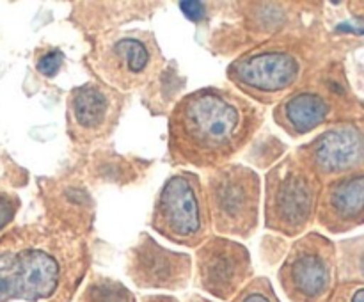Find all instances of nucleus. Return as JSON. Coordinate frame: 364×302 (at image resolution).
<instances>
[{"label":"nucleus","mask_w":364,"mask_h":302,"mask_svg":"<svg viewBox=\"0 0 364 302\" xmlns=\"http://www.w3.org/2000/svg\"><path fill=\"white\" fill-rule=\"evenodd\" d=\"M258 124V110L247 99L224 89H199L171 114V155L192 166L220 167L244 148Z\"/></svg>","instance_id":"obj_1"},{"label":"nucleus","mask_w":364,"mask_h":302,"mask_svg":"<svg viewBox=\"0 0 364 302\" xmlns=\"http://www.w3.org/2000/svg\"><path fill=\"white\" fill-rule=\"evenodd\" d=\"M151 226L166 238L187 247L208 240V201L199 176L181 171L164 183L153 208Z\"/></svg>","instance_id":"obj_2"},{"label":"nucleus","mask_w":364,"mask_h":302,"mask_svg":"<svg viewBox=\"0 0 364 302\" xmlns=\"http://www.w3.org/2000/svg\"><path fill=\"white\" fill-rule=\"evenodd\" d=\"M162 63L155 36L144 31L110 34L100 39L95 50V71L121 91L148 84L156 77Z\"/></svg>","instance_id":"obj_3"},{"label":"nucleus","mask_w":364,"mask_h":302,"mask_svg":"<svg viewBox=\"0 0 364 302\" xmlns=\"http://www.w3.org/2000/svg\"><path fill=\"white\" fill-rule=\"evenodd\" d=\"M210 222L219 233L247 237L258 222L259 178L245 166L215 167L206 194Z\"/></svg>","instance_id":"obj_4"},{"label":"nucleus","mask_w":364,"mask_h":302,"mask_svg":"<svg viewBox=\"0 0 364 302\" xmlns=\"http://www.w3.org/2000/svg\"><path fill=\"white\" fill-rule=\"evenodd\" d=\"M267 226L287 237L301 233L315 210V183L308 171L290 158L283 160L267 176Z\"/></svg>","instance_id":"obj_5"},{"label":"nucleus","mask_w":364,"mask_h":302,"mask_svg":"<svg viewBox=\"0 0 364 302\" xmlns=\"http://www.w3.org/2000/svg\"><path fill=\"white\" fill-rule=\"evenodd\" d=\"M60 283L59 259L43 247L0 252V302L48 301Z\"/></svg>","instance_id":"obj_6"},{"label":"nucleus","mask_w":364,"mask_h":302,"mask_svg":"<svg viewBox=\"0 0 364 302\" xmlns=\"http://www.w3.org/2000/svg\"><path fill=\"white\" fill-rule=\"evenodd\" d=\"M301 60L281 48L262 50L240 57L228 68V77L240 91L262 102L281 98L301 77Z\"/></svg>","instance_id":"obj_7"},{"label":"nucleus","mask_w":364,"mask_h":302,"mask_svg":"<svg viewBox=\"0 0 364 302\" xmlns=\"http://www.w3.org/2000/svg\"><path fill=\"white\" fill-rule=\"evenodd\" d=\"M117 114V96L105 85L87 82L68 98V130L75 141H92L109 134Z\"/></svg>","instance_id":"obj_8"},{"label":"nucleus","mask_w":364,"mask_h":302,"mask_svg":"<svg viewBox=\"0 0 364 302\" xmlns=\"http://www.w3.org/2000/svg\"><path fill=\"white\" fill-rule=\"evenodd\" d=\"M203 286L219 297H230L251 272L249 252L226 237L210 238L198 254Z\"/></svg>","instance_id":"obj_9"},{"label":"nucleus","mask_w":364,"mask_h":302,"mask_svg":"<svg viewBox=\"0 0 364 302\" xmlns=\"http://www.w3.org/2000/svg\"><path fill=\"white\" fill-rule=\"evenodd\" d=\"M315 245L309 238L301 240L281 266L279 277L291 298L306 302L315 301L329 286V265Z\"/></svg>","instance_id":"obj_10"},{"label":"nucleus","mask_w":364,"mask_h":302,"mask_svg":"<svg viewBox=\"0 0 364 302\" xmlns=\"http://www.w3.org/2000/svg\"><path fill=\"white\" fill-rule=\"evenodd\" d=\"M191 270L187 254L167 251L155 240L142 234V240L132 251L130 272L142 286H176L183 284Z\"/></svg>","instance_id":"obj_11"},{"label":"nucleus","mask_w":364,"mask_h":302,"mask_svg":"<svg viewBox=\"0 0 364 302\" xmlns=\"http://www.w3.org/2000/svg\"><path fill=\"white\" fill-rule=\"evenodd\" d=\"M309 160L323 174L352 169L364 158V135L354 126H340L308 146Z\"/></svg>","instance_id":"obj_12"},{"label":"nucleus","mask_w":364,"mask_h":302,"mask_svg":"<svg viewBox=\"0 0 364 302\" xmlns=\"http://www.w3.org/2000/svg\"><path fill=\"white\" fill-rule=\"evenodd\" d=\"M329 103L316 92H297L284 98L274 116L279 126L291 135H304L315 130L329 116Z\"/></svg>","instance_id":"obj_13"},{"label":"nucleus","mask_w":364,"mask_h":302,"mask_svg":"<svg viewBox=\"0 0 364 302\" xmlns=\"http://www.w3.org/2000/svg\"><path fill=\"white\" fill-rule=\"evenodd\" d=\"M329 208L338 219H355L364 210V176L340 181L329 192Z\"/></svg>","instance_id":"obj_14"},{"label":"nucleus","mask_w":364,"mask_h":302,"mask_svg":"<svg viewBox=\"0 0 364 302\" xmlns=\"http://www.w3.org/2000/svg\"><path fill=\"white\" fill-rule=\"evenodd\" d=\"M87 302H134L130 291L114 281H98L87 291Z\"/></svg>","instance_id":"obj_15"},{"label":"nucleus","mask_w":364,"mask_h":302,"mask_svg":"<svg viewBox=\"0 0 364 302\" xmlns=\"http://www.w3.org/2000/svg\"><path fill=\"white\" fill-rule=\"evenodd\" d=\"M235 302H277L272 288L265 281H255L244 291L238 293Z\"/></svg>","instance_id":"obj_16"},{"label":"nucleus","mask_w":364,"mask_h":302,"mask_svg":"<svg viewBox=\"0 0 364 302\" xmlns=\"http://www.w3.org/2000/svg\"><path fill=\"white\" fill-rule=\"evenodd\" d=\"M64 63V53L60 50H50V52L43 53L38 59V68L39 73L46 78H53L60 71V66Z\"/></svg>","instance_id":"obj_17"},{"label":"nucleus","mask_w":364,"mask_h":302,"mask_svg":"<svg viewBox=\"0 0 364 302\" xmlns=\"http://www.w3.org/2000/svg\"><path fill=\"white\" fill-rule=\"evenodd\" d=\"M180 7L185 16L191 18L192 21H201V18L205 16V6L201 2H181Z\"/></svg>","instance_id":"obj_18"},{"label":"nucleus","mask_w":364,"mask_h":302,"mask_svg":"<svg viewBox=\"0 0 364 302\" xmlns=\"http://www.w3.org/2000/svg\"><path fill=\"white\" fill-rule=\"evenodd\" d=\"M14 215V205L11 203V199L0 198V230H2L6 224L11 222Z\"/></svg>","instance_id":"obj_19"},{"label":"nucleus","mask_w":364,"mask_h":302,"mask_svg":"<svg viewBox=\"0 0 364 302\" xmlns=\"http://www.w3.org/2000/svg\"><path fill=\"white\" fill-rule=\"evenodd\" d=\"M340 32H354V34H364V20L347 21V23L338 25Z\"/></svg>","instance_id":"obj_20"},{"label":"nucleus","mask_w":364,"mask_h":302,"mask_svg":"<svg viewBox=\"0 0 364 302\" xmlns=\"http://www.w3.org/2000/svg\"><path fill=\"white\" fill-rule=\"evenodd\" d=\"M352 302H364V288L355 291L354 297H352Z\"/></svg>","instance_id":"obj_21"}]
</instances>
